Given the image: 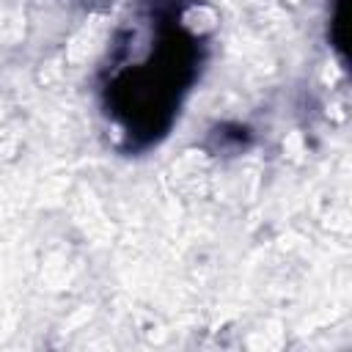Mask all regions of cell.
Returning a JSON list of instances; mask_svg holds the SVG:
<instances>
[{"label":"cell","mask_w":352,"mask_h":352,"mask_svg":"<svg viewBox=\"0 0 352 352\" xmlns=\"http://www.w3.org/2000/svg\"><path fill=\"white\" fill-rule=\"evenodd\" d=\"M173 8L170 3V8L157 14L154 50L107 82V110L124 124L138 146H148L165 135L179 107V96L192 82L201 63L198 41L176 22Z\"/></svg>","instance_id":"6da1fadb"},{"label":"cell","mask_w":352,"mask_h":352,"mask_svg":"<svg viewBox=\"0 0 352 352\" xmlns=\"http://www.w3.org/2000/svg\"><path fill=\"white\" fill-rule=\"evenodd\" d=\"M212 140H217L214 151H236L250 143V129L239 124H223L212 129Z\"/></svg>","instance_id":"7a4b0ae2"},{"label":"cell","mask_w":352,"mask_h":352,"mask_svg":"<svg viewBox=\"0 0 352 352\" xmlns=\"http://www.w3.org/2000/svg\"><path fill=\"white\" fill-rule=\"evenodd\" d=\"M330 41L338 50L341 60L346 63V0L333 3V22H330Z\"/></svg>","instance_id":"3957f363"}]
</instances>
